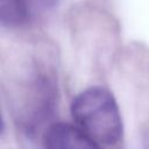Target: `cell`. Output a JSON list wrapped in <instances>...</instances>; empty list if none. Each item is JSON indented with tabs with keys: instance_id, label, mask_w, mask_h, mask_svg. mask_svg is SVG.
<instances>
[{
	"instance_id": "obj_1",
	"label": "cell",
	"mask_w": 149,
	"mask_h": 149,
	"mask_svg": "<svg viewBox=\"0 0 149 149\" xmlns=\"http://www.w3.org/2000/svg\"><path fill=\"white\" fill-rule=\"evenodd\" d=\"M76 125L99 144L113 146L122 136V119L113 94L102 86L79 92L71 104Z\"/></svg>"
},
{
	"instance_id": "obj_3",
	"label": "cell",
	"mask_w": 149,
	"mask_h": 149,
	"mask_svg": "<svg viewBox=\"0 0 149 149\" xmlns=\"http://www.w3.org/2000/svg\"><path fill=\"white\" fill-rule=\"evenodd\" d=\"M30 0H0V23L6 28H19L29 20Z\"/></svg>"
},
{
	"instance_id": "obj_4",
	"label": "cell",
	"mask_w": 149,
	"mask_h": 149,
	"mask_svg": "<svg viewBox=\"0 0 149 149\" xmlns=\"http://www.w3.org/2000/svg\"><path fill=\"white\" fill-rule=\"evenodd\" d=\"M59 1L61 0H30L31 6L42 12H48L54 9L59 3Z\"/></svg>"
},
{
	"instance_id": "obj_2",
	"label": "cell",
	"mask_w": 149,
	"mask_h": 149,
	"mask_svg": "<svg viewBox=\"0 0 149 149\" xmlns=\"http://www.w3.org/2000/svg\"><path fill=\"white\" fill-rule=\"evenodd\" d=\"M44 149H100V144L78 126L65 122L50 125L43 134Z\"/></svg>"
}]
</instances>
